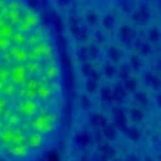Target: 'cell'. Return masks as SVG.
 Listing matches in <instances>:
<instances>
[{
  "instance_id": "6da1fadb",
  "label": "cell",
  "mask_w": 161,
  "mask_h": 161,
  "mask_svg": "<svg viewBox=\"0 0 161 161\" xmlns=\"http://www.w3.org/2000/svg\"><path fill=\"white\" fill-rule=\"evenodd\" d=\"M65 87L59 50L43 16L0 0V158L34 161L57 140Z\"/></svg>"
},
{
  "instance_id": "7a4b0ae2",
  "label": "cell",
  "mask_w": 161,
  "mask_h": 161,
  "mask_svg": "<svg viewBox=\"0 0 161 161\" xmlns=\"http://www.w3.org/2000/svg\"><path fill=\"white\" fill-rule=\"evenodd\" d=\"M0 161H3V160H1V158H0Z\"/></svg>"
}]
</instances>
